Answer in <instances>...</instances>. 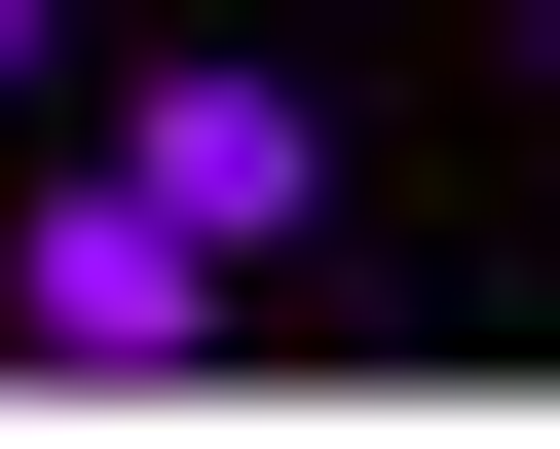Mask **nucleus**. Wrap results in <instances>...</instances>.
Instances as JSON below:
<instances>
[{
    "label": "nucleus",
    "mask_w": 560,
    "mask_h": 449,
    "mask_svg": "<svg viewBox=\"0 0 560 449\" xmlns=\"http://www.w3.org/2000/svg\"><path fill=\"white\" fill-rule=\"evenodd\" d=\"M113 187H187L224 263H300V225H337V113L300 76H113Z\"/></svg>",
    "instance_id": "obj_2"
},
{
    "label": "nucleus",
    "mask_w": 560,
    "mask_h": 449,
    "mask_svg": "<svg viewBox=\"0 0 560 449\" xmlns=\"http://www.w3.org/2000/svg\"><path fill=\"white\" fill-rule=\"evenodd\" d=\"M38 76H75V0H0V113H38Z\"/></svg>",
    "instance_id": "obj_3"
},
{
    "label": "nucleus",
    "mask_w": 560,
    "mask_h": 449,
    "mask_svg": "<svg viewBox=\"0 0 560 449\" xmlns=\"http://www.w3.org/2000/svg\"><path fill=\"white\" fill-rule=\"evenodd\" d=\"M224 225L187 187H113V150H38V225H0V375H224Z\"/></svg>",
    "instance_id": "obj_1"
},
{
    "label": "nucleus",
    "mask_w": 560,
    "mask_h": 449,
    "mask_svg": "<svg viewBox=\"0 0 560 449\" xmlns=\"http://www.w3.org/2000/svg\"><path fill=\"white\" fill-rule=\"evenodd\" d=\"M523 38H560V0H523Z\"/></svg>",
    "instance_id": "obj_4"
}]
</instances>
